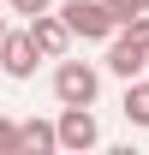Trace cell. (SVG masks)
Here are the masks:
<instances>
[{"label": "cell", "mask_w": 149, "mask_h": 155, "mask_svg": "<svg viewBox=\"0 0 149 155\" xmlns=\"http://www.w3.org/2000/svg\"><path fill=\"white\" fill-rule=\"evenodd\" d=\"M95 96H101V72L90 60H60L54 66V101L60 107H95Z\"/></svg>", "instance_id": "6da1fadb"}, {"label": "cell", "mask_w": 149, "mask_h": 155, "mask_svg": "<svg viewBox=\"0 0 149 155\" xmlns=\"http://www.w3.org/2000/svg\"><path fill=\"white\" fill-rule=\"evenodd\" d=\"M60 12L78 30V42H113L119 36V18H113L108 0H60Z\"/></svg>", "instance_id": "7a4b0ae2"}, {"label": "cell", "mask_w": 149, "mask_h": 155, "mask_svg": "<svg viewBox=\"0 0 149 155\" xmlns=\"http://www.w3.org/2000/svg\"><path fill=\"white\" fill-rule=\"evenodd\" d=\"M42 60H48V54L36 48V36H30V24H24V30H12V36H6V48H0V72L12 78V84H30Z\"/></svg>", "instance_id": "3957f363"}, {"label": "cell", "mask_w": 149, "mask_h": 155, "mask_svg": "<svg viewBox=\"0 0 149 155\" xmlns=\"http://www.w3.org/2000/svg\"><path fill=\"white\" fill-rule=\"evenodd\" d=\"M24 24H30V36H36V48H42L48 60H66V54H72V42H78V30L66 24L60 6H54V12H36V18H24Z\"/></svg>", "instance_id": "277c9868"}, {"label": "cell", "mask_w": 149, "mask_h": 155, "mask_svg": "<svg viewBox=\"0 0 149 155\" xmlns=\"http://www.w3.org/2000/svg\"><path fill=\"white\" fill-rule=\"evenodd\" d=\"M101 143V125H95L90 107H60V149L66 155H84Z\"/></svg>", "instance_id": "5b68a950"}, {"label": "cell", "mask_w": 149, "mask_h": 155, "mask_svg": "<svg viewBox=\"0 0 149 155\" xmlns=\"http://www.w3.org/2000/svg\"><path fill=\"white\" fill-rule=\"evenodd\" d=\"M101 66H108L113 78H125V84H131V78H143V72H149V48L131 36V30H119V36L108 42V60H101Z\"/></svg>", "instance_id": "8992f818"}, {"label": "cell", "mask_w": 149, "mask_h": 155, "mask_svg": "<svg viewBox=\"0 0 149 155\" xmlns=\"http://www.w3.org/2000/svg\"><path fill=\"white\" fill-rule=\"evenodd\" d=\"M24 125V155H54L60 149V119H18Z\"/></svg>", "instance_id": "52a82bcc"}, {"label": "cell", "mask_w": 149, "mask_h": 155, "mask_svg": "<svg viewBox=\"0 0 149 155\" xmlns=\"http://www.w3.org/2000/svg\"><path fill=\"white\" fill-rule=\"evenodd\" d=\"M119 114H125V125H137V131H149V72L125 84V101H119Z\"/></svg>", "instance_id": "ba28073f"}, {"label": "cell", "mask_w": 149, "mask_h": 155, "mask_svg": "<svg viewBox=\"0 0 149 155\" xmlns=\"http://www.w3.org/2000/svg\"><path fill=\"white\" fill-rule=\"evenodd\" d=\"M0 155H24V125L0 114Z\"/></svg>", "instance_id": "9c48e42d"}, {"label": "cell", "mask_w": 149, "mask_h": 155, "mask_svg": "<svg viewBox=\"0 0 149 155\" xmlns=\"http://www.w3.org/2000/svg\"><path fill=\"white\" fill-rule=\"evenodd\" d=\"M6 6H12V12H18V18H36V12H54L60 0H6Z\"/></svg>", "instance_id": "30bf717a"}, {"label": "cell", "mask_w": 149, "mask_h": 155, "mask_svg": "<svg viewBox=\"0 0 149 155\" xmlns=\"http://www.w3.org/2000/svg\"><path fill=\"white\" fill-rule=\"evenodd\" d=\"M108 6H113V18H119V24H131L137 12H149V0H108Z\"/></svg>", "instance_id": "8fae6325"}, {"label": "cell", "mask_w": 149, "mask_h": 155, "mask_svg": "<svg viewBox=\"0 0 149 155\" xmlns=\"http://www.w3.org/2000/svg\"><path fill=\"white\" fill-rule=\"evenodd\" d=\"M6 36H12V24H6V12H0V48H6Z\"/></svg>", "instance_id": "7c38bea8"}]
</instances>
